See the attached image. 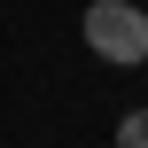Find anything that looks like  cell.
Segmentation results:
<instances>
[{
  "label": "cell",
  "mask_w": 148,
  "mask_h": 148,
  "mask_svg": "<svg viewBox=\"0 0 148 148\" xmlns=\"http://www.w3.org/2000/svg\"><path fill=\"white\" fill-rule=\"evenodd\" d=\"M78 31H86V47H94L101 62H117V70H140L148 62V8H133V0H94V8L78 16Z\"/></svg>",
  "instance_id": "obj_1"
},
{
  "label": "cell",
  "mask_w": 148,
  "mask_h": 148,
  "mask_svg": "<svg viewBox=\"0 0 148 148\" xmlns=\"http://www.w3.org/2000/svg\"><path fill=\"white\" fill-rule=\"evenodd\" d=\"M117 140H125V148H148V109H133V117L117 125Z\"/></svg>",
  "instance_id": "obj_2"
}]
</instances>
